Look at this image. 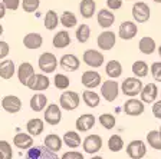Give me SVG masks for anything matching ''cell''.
<instances>
[{
    "mask_svg": "<svg viewBox=\"0 0 161 159\" xmlns=\"http://www.w3.org/2000/svg\"><path fill=\"white\" fill-rule=\"evenodd\" d=\"M115 43H117V36L111 30H104L97 39V45L101 50H111Z\"/></svg>",
    "mask_w": 161,
    "mask_h": 159,
    "instance_id": "8fae6325",
    "label": "cell"
},
{
    "mask_svg": "<svg viewBox=\"0 0 161 159\" xmlns=\"http://www.w3.org/2000/svg\"><path fill=\"white\" fill-rule=\"evenodd\" d=\"M138 49H140L141 53H144V55H153L155 52V49H157L155 40L150 36H144L140 40V43H138Z\"/></svg>",
    "mask_w": 161,
    "mask_h": 159,
    "instance_id": "f1b7e54d",
    "label": "cell"
},
{
    "mask_svg": "<svg viewBox=\"0 0 161 159\" xmlns=\"http://www.w3.org/2000/svg\"><path fill=\"white\" fill-rule=\"evenodd\" d=\"M59 23L64 27H66V29H72V27H75L78 24V17L75 16V13L66 10V12H64V13L60 14Z\"/></svg>",
    "mask_w": 161,
    "mask_h": 159,
    "instance_id": "d6a6232c",
    "label": "cell"
},
{
    "mask_svg": "<svg viewBox=\"0 0 161 159\" xmlns=\"http://www.w3.org/2000/svg\"><path fill=\"white\" fill-rule=\"evenodd\" d=\"M82 59H84V63L85 65H88L89 67H94V69H97V67H101L102 65H104V55L99 52V50H95V49H88L84 52V56H82Z\"/></svg>",
    "mask_w": 161,
    "mask_h": 159,
    "instance_id": "ba28073f",
    "label": "cell"
},
{
    "mask_svg": "<svg viewBox=\"0 0 161 159\" xmlns=\"http://www.w3.org/2000/svg\"><path fill=\"white\" fill-rule=\"evenodd\" d=\"M153 2H155V3H161V0H153Z\"/></svg>",
    "mask_w": 161,
    "mask_h": 159,
    "instance_id": "11a10c76",
    "label": "cell"
},
{
    "mask_svg": "<svg viewBox=\"0 0 161 159\" xmlns=\"http://www.w3.org/2000/svg\"><path fill=\"white\" fill-rule=\"evenodd\" d=\"M79 102H80L79 95L76 92H72V90L64 92L59 98V105L65 110H75L79 106Z\"/></svg>",
    "mask_w": 161,
    "mask_h": 159,
    "instance_id": "277c9868",
    "label": "cell"
},
{
    "mask_svg": "<svg viewBox=\"0 0 161 159\" xmlns=\"http://www.w3.org/2000/svg\"><path fill=\"white\" fill-rule=\"evenodd\" d=\"M42 43H43V37L40 36L39 33H35V32L27 33L26 36L23 37V45H25L26 49L36 50V49H39V47L42 46Z\"/></svg>",
    "mask_w": 161,
    "mask_h": 159,
    "instance_id": "d4e9b609",
    "label": "cell"
},
{
    "mask_svg": "<svg viewBox=\"0 0 161 159\" xmlns=\"http://www.w3.org/2000/svg\"><path fill=\"white\" fill-rule=\"evenodd\" d=\"M20 6L23 7L26 13H35V12H37V9L40 6V0H22Z\"/></svg>",
    "mask_w": 161,
    "mask_h": 159,
    "instance_id": "7bdbcfd3",
    "label": "cell"
},
{
    "mask_svg": "<svg viewBox=\"0 0 161 159\" xmlns=\"http://www.w3.org/2000/svg\"><path fill=\"white\" fill-rule=\"evenodd\" d=\"M62 119V110L56 103L47 105L46 110H45V122L50 126H56Z\"/></svg>",
    "mask_w": 161,
    "mask_h": 159,
    "instance_id": "4fadbf2b",
    "label": "cell"
},
{
    "mask_svg": "<svg viewBox=\"0 0 161 159\" xmlns=\"http://www.w3.org/2000/svg\"><path fill=\"white\" fill-rule=\"evenodd\" d=\"M138 33V26L137 22H132V20H125L119 24V29H118V36L122 40H131L134 39Z\"/></svg>",
    "mask_w": 161,
    "mask_h": 159,
    "instance_id": "9c48e42d",
    "label": "cell"
},
{
    "mask_svg": "<svg viewBox=\"0 0 161 159\" xmlns=\"http://www.w3.org/2000/svg\"><path fill=\"white\" fill-rule=\"evenodd\" d=\"M97 12V3L95 0H80L79 3V13L84 19H91Z\"/></svg>",
    "mask_w": 161,
    "mask_h": 159,
    "instance_id": "603a6c76",
    "label": "cell"
},
{
    "mask_svg": "<svg viewBox=\"0 0 161 159\" xmlns=\"http://www.w3.org/2000/svg\"><path fill=\"white\" fill-rule=\"evenodd\" d=\"M82 99H84L85 105L88 108H97L101 102V98L98 93H95L92 89H88L85 92H82Z\"/></svg>",
    "mask_w": 161,
    "mask_h": 159,
    "instance_id": "1f68e13d",
    "label": "cell"
},
{
    "mask_svg": "<svg viewBox=\"0 0 161 159\" xmlns=\"http://www.w3.org/2000/svg\"><path fill=\"white\" fill-rule=\"evenodd\" d=\"M62 143H64L62 138H59L56 133H49V135H46V138H45V146H46L47 149L53 151V152L60 151Z\"/></svg>",
    "mask_w": 161,
    "mask_h": 159,
    "instance_id": "4dcf8cb0",
    "label": "cell"
},
{
    "mask_svg": "<svg viewBox=\"0 0 161 159\" xmlns=\"http://www.w3.org/2000/svg\"><path fill=\"white\" fill-rule=\"evenodd\" d=\"M95 125V116L91 115V113H85V115L79 116L75 122V126L79 132H86L91 128H94Z\"/></svg>",
    "mask_w": 161,
    "mask_h": 159,
    "instance_id": "7402d4cb",
    "label": "cell"
},
{
    "mask_svg": "<svg viewBox=\"0 0 161 159\" xmlns=\"http://www.w3.org/2000/svg\"><path fill=\"white\" fill-rule=\"evenodd\" d=\"M158 55H160V57H161V45L158 46Z\"/></svg>",
    "mask_w": 161,
    "mask_h": 159,
    "instance_id": "db71d44e",
    "label": "cell"
},
{
    "mask_svg": "<svg viewBox=\"0 0 161 159\" xmlns=\"http://www.w3.org/2000/svg\"><path fill=\"white\" fill-rule=\"evenodd\" d=\"M131 70H132V73H134L137 77H145L148 75V70H150V67H148V65L144 62V60H137V62L132 63V67H131Z\"/></svg>",
    "mask_w": 161,
    "mask_h": 159,
    "instance_id": "8d00e7d4",
    "label": "cell"
},
{
    "mask_svg": "<svg viewBox=\"0 0 161 159\" xmlns=\"http://www.w3.org/2000/svg\"><path fill=\"white\" fill-rule=\"evenodd\" d=\"M101 95L104 96V99L107 102H114L118 98V95H119V85H118V82H115L114 79L105 80L101 85Z\"/></svg>",
    "mask_w": 161,
    "mask_h": 159,
    "instance_id": "5b68a950",
    "label": "cell"
},
{
    "mask_svg": "<svg viewBox=\"0 0 161 159\" xmlns=\"http://www.w3.org/2000/svg\"><path fill=\"white\" fill-rule=\"evenodd\" d=\"M13 145L16 146L17 149H22V151H27L29 148L33 146V136L30 133H16L13 138Z\"/></svg>",
    "mask_w": 161,
    "mask_h": 159,
    "instance_id": "d6986e66",
    "label": "cell"
},
{
    "mask_svg": "<svg viewBox=\"0 0 161 159\" xmlns=\"http://www.w3.org/2000/svg\"><path fill=\"white\" fill-rule=\"evenodd\" d=\"M60 159H84V155L76 151H69V152H65Z\"/></svg>",
    "mask_w": 161,
    "mask_h": 159,
    "instance_id": "7dc6e473",
    "label": "cell"
},
{
    "mask_svg": "<svg viewBox=\"0 0 161 159\" xmlns=\"http://www.w3.org/2000/svg\"><path fill=\"white\" fill-rule=\"evenodd\" d=\"M115 122H117V119H115V116L111 115V113H102V115L99 116V123L105 129H112L115 126Z\"/></svg>",
    "mask_w": 161,
    "mask_h": 159,
    "instance_id": "60d3db41",
    "label": "cell"
},
{
    "mask_svg": "<svg viewBox=\"0 0 161 159\" xmlns=\"http://www.w3.org/2000/svg\"><path fill=\"white\" fill-rule=\"evenodd\" d=\"M6 6H4L3 2H0V19H3L4 16H6Z\"/></svg>",
    "mask_w": 161,
    "mask_h": 159,
    "instance_id": "f907efd6",
    "label": "cell"
},
{
    "mask_svg": "<svg viewBox=\"0 0 161 159\" xmlns=\"http://www.w3.org/2000/svg\"><path fill=\"white\" fill-rule=\"evenodd\" d=\"M2 2L4 3L6 9L12 10V12H16V10L20 7V4H22V0H2Z\"/></svg>",
    "mask_w": 161,
    "mask_h": 159,
    "instance_id": "f6af8a7d",
    "label": "cell"
},
{
    "mask_svg": "<svg viewBox=\"0 0 161 159\" xmlns=\"http://www.w3.org/2000/svg\"><path fill=\"white\" fill-rule=\"evenodd\" d=\"M160 132H161V126H160Z\"/></svg>",
    "mask_w": 161,
    "mask_h": 159,
    "instance_id": "9f6ffc18",
    "label": "cell"
},
{
    "mask_svg": "<svg viewBox=\"0 0 161 159\" xmlns=\"http://www.w3.org/2000/svg\"><path fill=\"white\" fill-rule=\"evenodd\" d=\"M91 159H104V158H102V156H92V158H91Z\"/></svg>",
    "mask_w": 161,
    "mask_h": 159,
    "instance_id": "816d5d0a",
    "label": "cell"
},
{
    "mask_svg": "<svg viewBox=\"0 0 161 159\" xmlns=\"http://www.w3.org/2000/svg\"><path fill=\"white\" fill-rule=\"evenodd\" d=\"M97 22L102 29H109L115 22V14L109 9H101L97 14Z\"/></svg>",
    "mask_w": 161,
    "mask_h": 159,
    "instance_id": "e0dca14e",
    "label": "cell"
},
{
    "mask_svg": "<svg viewBox=\"0 0 161 159\" xmlns=\"http://www.w3.org/2000/svg\"><path fill=\"white\" fill-rule=\"evenodd\" d=\"M37 65H39V69L43 73H53L58 66V59L53 53L45 52L39 56Z\"/></svg>",
    "mask_w": 161,
    "mask_h": 159,
    "instance_id": "8992f818",
    "label": "cell"
},
{
    "mask_svg": "<svg viewBox=\"0 0 161 159\" xmlns=\"http://www.w3.org/2000/svg\"><path fill=\"white\" fill-rule=\"evenodd\" d=\"M2 108L7 113H17L22 109V100H20V98L14 96V95H7L2 99Z\"/></svg>",
    "mask_w": 161,
    "mask_h": 159,
    "instance_id": "2e32d148",
    "label": "cell"
},
{
    "mask_svg": "<svg viewBox=\"0 0 161 159\" xmlns=\"http://www.w3.org/2000/svg\"><path fill=\"white\" fill-rule=\"evenodd\" d=\"M52 45L55 49H65L66 46L70 45V36L66 30H60L52 39Z\"/></svg>",
    "mask_w": 161,
    "mask_h": 159,
    "instance_id": "484cf974",
    "label": "cell"
},
{
    "mask_svg": "<svg viewBox=\"0 0 161 159\" xmlns=\"http://www.w3.org/2000/svg\"><path fill=\"white\" fill-rule=\"evenodd\" d=\"M50 85V80L47 79L46 75H42V73H33L30 79L27 80L26 86L33 92H42V90H46Z\"/></svg>",
    "mask_w": 161,
    "mask_h": 159,
    "instance_id": "52a82bcc",
    "label": "cell"
},
{
    "mask_svg": "<svg viewBox=\"0 0 161 159\" xmlns=\"http://www.w3.org/2000/svg\"><path fill=\"white\" fill-rule=\"evenodd\" d=\"M62 140H64V143L68 148H78V146L80 145V136H79V133L75 132V130L66 132L64 135V138H62Z\"/></svg>",
    "mask_w": 161,
    "mask_h": 159,
    "instance_id": "836d02e7",
    "label": "cell"
},
{
    "mask_svg": "<svg viewBox=\"0 0 161 159\" xmlns=\"http://www.w3.org/2000/svg\"><path fill=\"white\" fill-rule=\"evenodd\" d=\"M2 34H3V26L0 24V36H2Z\"/></svg>",
    "mask_w": 161,
    "mask_h": 159,
    "instance_id": "f5cc1de1",
    "label": "cell"
},
{
    "mask_svg": "<svg viewBox=\"0 0 161 159\" xmlns=\"http://www.w3.org/2000/svg\"><path fill=\"white\" fill-rule=\"evenodd\" d=\"M144 110H145V106L141 99L138 100L135 98H131V99H128L124 103V112L130 116H138L141 113H144Z\"/></svg>",
    "mask_w": 161,
    "mask_h": 159,
    "instance_id": "9a60e30c",
    "label": "cell"
},
{
    "mask_svg": "<svg viewBox=\"0 0 161 159\" xmlns=\"http://www.w3.org/2000/svg\"><path fill=\"white\" fill-rule=\"evenodd\" d=\"M122 0H107V6L109 10H112V12H115V10H119L121 7H122Z\"/></svg>",
    "mask_w": 161,
    "mask_h": 159,
    "instance_id": "bcb514c9",
    "label": "cell"
},
{
    "mask_svg": "<svg viewBox=\"0 0 161 159\" xmlns=\"http://www.w3.org/2000/svg\"><path fill=\"white\" fill-rule=\"evenodd\" d=\"M59 65H60V67L64 70H66V72H75V70L79 69L80 62L75 55H69V53H68V55H64V56L60 57Z\"/></svg>",
    "mask_w": 161,
    "mask_h": 159,
    "instance_id": "ffe728a7",
    "label": "cell"
},
{
    "mask_svg": "<svg viewBox=\"0 0 161 159\" xmlns=\"http://www.w3.org/2000/svg\"><path fill=\"white\" fill-rule=\"evenodd\" d=\"M16 72H17V79H19V82L22 83L23 86H26L27 80H29L30 76L35 73V69H33V66H32V63L23 62V63H20L19 69H17Z\"/></svg>",
    "mask_w": 161,
    "mask_h": 159,
    "instance_id": "44dd1931",
    "label": "cell"
},
{
    "mask_svg": "<svg viewBox=\"0 0 161 159\" xmlns=\"http://www.w3.org/2000/svg\"><path fill=\"white\" fill-rule=\"evenodd\" d=\"M9 52H10L9 43H7V42H3V40H0V59H4V57H7Z\"/></svg>",
    "mask_w": 161,
    "mask_h": 159,
    "instance_id": "c3c4849f",
    "label": "cell"
},
{
    "mask_svg": "<svg viewBox=\"0 0 161 159\" xmlns=\"http://www.w3.org/2000/svg\"><path fill=\"white\" fill-rule=\"evenodd\" d=\"M13 151L7 140H0V159H12Z\"/></svg>",
    "mask_w": 161,
    "mask_h": 159,
    "instance_id": "b9f144b4",
    "label": "cell"
},
{
    "mask_svg": "<svg viewBox=\"0 0 161 159\" xmlns=\"http://www.w3.org/2000/svg\"><path fill=\"white\" fill-rule=\"evenodd\" d=\"M153 115L157 119H161V100H155L154 102V105H153Z\"/></svg>",
    "mask_w": 161,
    "mask_h": 159,
    "instance_id": "681fc988",
    "label": "cell"
},
{
    "mask_svg": "<svg viewBox=\"0 0 161 159\" xmlns=\"http://www.w3.org/2000/svg\"><path fill=\"white\" fill-rule=\"evenodd\" d=\"M25 159H60L56 152L47 149L46 146H32L26 152Z\"/></svg>",
    "mask_w": 161,
    "mask_h": 159,
    "instance_id": "7a4b0ae2",
    "label": "cell"
},
{
    "mask_svg": "<svg viewBox=\"0 0 161 159\" xmlns=\"http://www.w3.org/2000/svg\"><path fill=\"white\" fill-rule=\"evenodd\" d=\"M80 82L86 89H94V87H98L102 82V77L101 75L97 72V70H86V72L82 73L80 76Z\"/></svg>",
    "mask_w": 161,
    "mask_h": 159,
    "instance_id": "7c38bea8",
    "label": "cell"
},
{
    "mask_svg": "<svg viewBox=\"0 0 161 159\" xmlns=\"http://www.w3.org/2000/svg\"><path fill=\"white\" fill-rule=\"evenodd\" d=\"M131 13H132V17H134V22H137V23H145L151 17V9L145 2H137L132 6Z\"/></svg>",
    "mask_w": 161,
    "mask_h": 159,
    "instance_id": "3957f363",
    "label": "cell"
},
{
    "mask_svg": "<svg viewBox=\"0 0 161 159\" xmlns=\"http://www.w3.org/2000/svg\"><path fill=\"white\" fill-rule=\"evenodd\" d=\"M127 155L131 159H142L147 155V146L140 139L132 140L127 145Z\"/></svg>",
    "mask_w": 161,
    "mask_h": 159,
    "instance_id": "30bf717a",
    "label": "cell"
},
{
    "mask_svg": "<svg viewBox=\"0 0 161 159\" xmlns=\"http://www.w3.org/2000/svg\"><path fill=\"white\" fill-rule=\"evenodd\" d=\"M141 89H142V82L137 76L127 77L124 82L121 83V90H122L125 96L135 98L138 93H141Z\"/></svg>",
    "mask_w": 161,
    "mask_h": 159,
    "instance_id": "6da1fadb",
    "label": "cell"
},
{
    "mask_svg": "<svg viewBox=\"0 0 161 159\" xmlns=\"http://www.w3.org/2000/svg\"><path fill=\"white\" fill-rule=\"evenodd\" d=\"M82 148L86 153H97L102 148V139L99 135H88L82 142Z\"/></svg>",
    "mask_w": 161,
    "mask_h": 159,
    "instance_id": "5bb4252c",
    "label": "cell"
},
{
    "mask_svg": "<svg viewBox=\"0 0 161 159\" xmlns=\"http://www.w3.org/2000/svg\"><path fill=\"white\" fill-rule=\"evenodd\" d=\"M76 40L79 43H86L88 40H89V36H91V27L85 23H80L79 26L76 27Z\"/></svg>",
    "mask_w": 161,
    "mask_h": 159,
    "instance_id": "74e56055",
    "label": "cell"
},
{
    "mask_svg": "<svg viewBox=\"0 0 161 159\" xmlns=\"http://www.w3.org/2000/svg\"><path fill=\"white\" fill-rule=\"evenodd\" d=\"M147 143L153 149L161 151V132L160 130H150L147 133Z\"/></svg>",
    "mask_w": 161,
    "mask_h": 159,
    "instance_id": "d590c367",
    "label": "cell"
},
{
    "mask_svg": "<svg viewBox=\"0 0 161 159\" xmlns=\"http://www.w3.org/2000/svg\"><path fill=\"white\" fill-rule=\"evenodd\" d=\"M122 148H124V140L119 135H112L108 139V149L111 152H119Z\"/></svg>",
    "mask_w": 161,
    "mask_h": 159,
    "instance_id": "f35d334b",
    "label": "cell"
},
{
    "mask_svg": "<svg viewBox=\"0 0 161 159\" xmlns=\"http://www.w3.org/2000/svg\"><path fill=\"white\" fill-rule=\"evenodd\" d=\"M105 72L111 79H118L122 75V65L118 60H109L105 65Z\"/></svg>",
    "mask_w": 161,
    "mask_h": 159,
    "instance_id": "f546056e",
    "label": "cell"
},
{
    "mask_svg": "<svg viewBox=\"0 0 161 159\" xmlns=\"http://www.w3.org/2000/svg\"><path fill=\"white\" fill-rule=\"evenodd\" d=\"M43 23L45 27L47 30H55L58 27V23H59V17H58V13L55 10H47L46 14H45V19H43Z\"/></svg>",
    "mask_w": 161,
    "mask_h": 159,
    "instance_id": "e575fe53",
    "label": "cell"
},
{
    "mask_svg": "<svg viewBox=\"0 0 161 159\" xmlns=\"http://www.w3.org/2000/svg\"><path fill=\"white\" fill-rule=\"evenodd\" d=\"M16 73V67H14V62L10 59H4L0 62V77L4 80H9L13 77Z\"/></svg>",
    "mask_w": 161,
    "mask_h": 159,
    "instance_id": "cb8c5ba5",
    "label": "cell"
},
{
    "mask_svg": "<svg viewBox=\"0 0 161 159\" xmlns=\"http://www.w3.org/2000/svg\"><path fill=\"white\" fill-rule=\"evenodd\" d=\"M53 83H55V86H56V89L65 90V89H68V87H69V85H70V80H69V77H68L66 75H62V73H58V75H55Z\"/></svg>",
    "mask_w": 161,
    "mask_h": 159,
    "instance_id": "ab89813d",
    "label": "cell"
},
{
    "mask_svg": "<svg viewBox=\"0 0 161 159\" xmlns=\"http://www.w3.org/2000/svg\"><path fill=\"white\" fill-rule=\"evenodd\" d=\"M45 129V122L39 118H33V119L27 120L26 123V130L32 136H39Z\"/></svg>",
    "mask_w": 161,
    "mask_h": 159,
    "instance_id": "4316f807",
    "label": "cell"
},
{
    "mask_svg": "<svg viewBox=\"0 0 161 159\" xmlns=\"http://www.w3.org/2000/svg\"><path fill=\"white\" fill-rule=\"evenodd\" d=\"M140 96H141V100L144 103H154L155 99H157V96H158L157 85H155V83H148V85L142 86Z\"/></svg>",
    "mask_w": 161,
    "mask_h": 159,
    "instance_id": "ac0fdd59",
    "label": "cell"
},
{
    "mask_svg": "<svg viewBox=\"0 0 161 159\" xmlns=\"http://www.w3.org/2000/svg\"><path fill=\"white\" fill-rule=\"evenodd\" d=\"M150 70L155 82H161V62H154L151 65Z\"/></svg>",
    "mask_w": 161,
    "mask_h": 159,
    "instance_id": "ee69618b",
    "label": "cell"
},
{
    "mask_svg": "<svg viewBox=\"0 0 161 159\" xmlns=\"http://www.w3.org/2000/svg\"><path fill=\"white\" fill-rule=\"evenodd\" d=\"M47 98L43 93H35L33 96L30 98V109L33 112H42L46 108Z\"/></svg>",
    "mask_w": 161,
    "mask_h": 159,
    "instance_id": "83f0119b",
    "label": "cell"
}]
</instances>
